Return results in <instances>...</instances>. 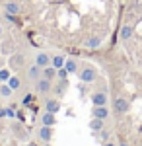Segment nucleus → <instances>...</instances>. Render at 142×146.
<instances>
[{"instance_id": "1", "label": "nucleus", "mask_w": 142, "mask_h": 146, "mask_svg": "<svg viewBox=\"0 0 142 146\" xmlns=\"http://www.w3.org/2000/svg\"><path fill=\"white\" fill-rule=\"evenodd\" d=\"M78 78H80L82 84H92V82L98 80V70L94 66H90V64H86V66H82L78 70Z\"/></svg>"}, {"instance_id": "2", "label": "nucleus", "mask_w": 142, "mask_h": 146, "mask_svg": "<svg viewBox=\"0 0 142 146\" xmlns=\"http://www.w3.org/2000/svg\"><path fill=\"white\" fill-rule=\"evenodd\" d=\"M129 109H131V101L127 100V98L119 96V98H115V100H113V111H115V113L125 115V113H129Z\"/></svg>"}, {"instance_id": "3", "label": "nucleus", "mask_w": 142, "mask_h": 146, "mask_svg": "<svg viewBox=\"0 0 142 146\" xmlns=\"http://www.w3.org/2000/svg\"><path fill=\"white\" fill-rule=\"evenodd\" d=\"M35 90H37V94H43V96H47L49 92H53V82L41 76V78L35 82Z\"/></svg>"}, {"instance_id": "4", "label": "nucleus", "mask_w": 142, "mask_h": 146, "mask_svg": "<svg viewBox=\"0 0 142 146\" xmlns=\"http://www.w3.org/2000/svg\"><path fill=\"white\" fill-rule=\"evenodd\" d=\"M23 62H25V56H23L22 53L10 55V58H8V66H10L12 70H18V68H22V66H23Z\"/></svg>"}, {"instance_id": "5", "label": "nucleus", "mask_w": 142, "mask_h": 146, "mask_svg": "<svg viewBox=\"0 0 142 146\" xmlns=\"http://www.w3.org/2000/svg\"><path fill=\"white\" fill-rule=\"evenodd\" d=\"M92 103H94V105H107V92L105 90H96L92 94Z\"/></svg>"}, {"instance_id": "6", "label": "nucleus", "mask_w": 142, "mask_h": 146, "mask_svg": "<svg viewBox=\"0 0 142 146\" xmlns=\"http://www.w3.org/2000/svg\"><path fill=\"white\" fill-rule=\"evenodd\" d=\"M53 127H45V125H41L39 127V131H37V136L43 140V142H51L53 140Z\"/></svg>"}, {"instance_id": "7", "label": "nucleus", "mask_w": 142, "mask_h": 146, "mask_svg": "<svg viewBox=\"0 0 142 146\" xmlns=\"http://www.w3.org/2000/svg\"><path fill=\"white\" fill-rule=\"evenodd\" d=\"M43 76V68L41 66H37L35 62H33L31 66L27 68V80H31V82H37V80Z\"/></svg>"}, {"instance_id": "8", "label": "nucleus", "mask_w": 142, "mask_h": 146, "mask_svg": "<svg viewBox=\"0 0 142 146\" xmlns=\"http://www.w3.org/2000/svg\"><path fill=\"white\" fill-rule=\"evenodd\" d=\"M45 111L55 113V115L60 111V101H58V98H49V100H45Z\"/></svg>"}, {"instance_id": "9", "label": "nucleus", "mask_w": 142, "mask_h": 146, "mask_svg": "<svg viewBox=\"0 0 142 146\" xmlns=\"http://www.w3.org/2000/svg\"><path fill=\"white\" fill-rule=\"evenodd\" d=\"M132 35H134V25L125 23V25L121 27V31H119V39L121 41H129V39H132Z\"/></svg>"}, {"instance_id": "10", "label": "nucleus", "mask_w": 142, "mask_h": 146, "mask_svg": "<svg viewBox=\"0 0 142 146\" xmlns=\"http://www.w3.org/2000/svg\"><path fill=\"white\" fill-rule=\"evenodd\" d=\"M35 64H37V66H41V68L49 66V64H51V55H49V53H45V51H39V53L35 55Z\"/></svg>"}, {"instance_id": "11", "label": "nucleus", "mask_w": 142, "mask_h": 146, "mask_svg": "<svg viewBox=\"0 0 142 146\" xmlns=\"http://www.w3.org/2000/svg\"><path fill=\"white\" fill-rule=\"evenodd\" d=\"M92 117H98V119H107L109 117V109H107V105H94V109H92Z\"/></svg>"}, {"instance_id": "12", "label": "nucleus", "mask_w": 142, "mask_h": 146, "mask_svg": "<svg viewBox=\"0 0 142 146\" xmlns=\"http://www.w3.org/2000/svg\"><path fill=\"white\" fill-rule=\"evenodd\" d=\"M41 125H45V127H55L56 115L55 113H49V111H43V115H41Z\"/></svg>"}, {"instance_id": "13", "label": "nucleus", "mask_w": 142, "mask_h": 146, "mask_svg": "<svg viewBox=\"0 0 142 146\" xmlns=\"http://www.w3.org/2000/svg\"><path fill=\"white\" fill-rule=\"evenodd\" d=\"M4 12H6V14H12V16H18V14H20V12H22V6H20V4H18V2H6V4H4Z\"/></svg>"}, {"instance_id": "14", "label": "nucleus", "mask_w": 142, "mask_h": 146, "mask_svg": "<svg viewBox=\"0 0 142 146\" xmlns=\"http://www.w3.org/2000/svg\"><path fill=\"white\" fill-rule=\"evenodd\" d=\"M88 125H90V131H94V133L98 135L99 131L105 127V121H103V119H98V117H92V121H90Z\"/></svg>"}, {"instance_id": "15", "label": "nucleus", "mask_w": 142, "mask_h": 146, "mask_svg": "<svg viewBox=\"0 0 142 146\" xmlns=\"http://www.w3.org/2000/svg\"><path fill=\"white\" fill-rule=\"evenodd\" d=\"M64 68L68 70V74H78V70H80V64H78L76 58H66Z\"/></svg>"}, {"instance_id": "16", "label": "nucleus", "mask_w": 142, "mask_h": 146, "mask_svg": "<svg viewBox=\"0 0 142 146\" xmlns=\"http://www.w3.org/2000/svg\"><path fill=\"white\" fill-rule=\"evenodd\" d=\"M66 88H68V80H58V84L53 86V92L56 94V98H62L64 92H66Z\"/></svg>"}, {"instance_id": "17", "label": "nucleus", "mask_w": 142, "mask_h": 146, "mask_svg": "<svg viewBox=\"0 0 142 146\" xmlns=\"http://www.w3.org/2000/svg\"><path fill=\"white\" fill-rule=\"evenodd\" d=\"M64 62H66V56H64V55H55V56H51V64H53L56 70L64 66Z\"/></svg>"}, {"instance_id": "18", "label": "nucleus", "mask_w": 142, "mask_h": 146, "mask_svg": "<svg viewBox=\"0 0 142 146\" xmlns=\"http://www.w3.org/2000/svg\"><path fill=\"white\" fill-rule=\"evenodd\" d=\"M43 78L51 80V82L56 78V68L53 66V64H49V66H45V68H43Z\"/></svg>"}, {"instance_id": "19", "label": "nucleus", "mask_w": 142, "mask_h": 146, "mask_svg": "<svg viewBox=\"0 0 142 146\" xmlns=\"http://www.w3.org/2000/svg\"><path fill=\"white\" fill-rule=\"evenodd\" d=\"M16 115H18V103H10V105H6V119H16Z\"/></svg>"}, {"instance_id": "20", "label": "nucleus", "mask_w": 142, "mask_h": 146, "mask_svg": "<svg viewBox=\"0 0 142 146\" xmlns=\"http://www.w3.org/2000/svg\"><path fill=\"white\" fill-rule=\"evenodd\" d=\"M86 47L92 49V51H94V49H99V47H101V37H90L86 41Z\"/></svg>"}, {"instance_id": "21", "label": "nucleus", "mask_w": 142, "mask_h": 146, "mask_svg": "<svg viewBox=\"0 0 142 146\" xmlns=\"http://www.w3.org/2000/svg\"><path fill=\"white\" fill-rule=\"evenodd\" d=\"M6 84H8V86H10V88H12L14 92H16V90H20V88H22V80L18 78V76H14V74L10 76V80H8Z\"/></svg>"}, {"instance_id": "22", "label": "nucleus", "mask_w": 142, "mask_h": 146, "mask_svg": "<svg viewBox=\"0 0 142 146\" xmlns=\"http://www.w3.org/2000/svg\"><path fill=\"white\" fill-rule=\"evenodd\" d=\"M12 94H14V90H12L6 82L0 84V96H2V98H12Z\"/></svg>"}, {"instance_id": "23", "label": "nucleus", "mask_w": 142, "mask_h": 146, "mask_svg": "<svg viewBox=\"0 0 142 146\" xmlns=\"http://www.w3.org/2000/svg\"><path fill=\"white\" fill-rule=\"evenodd\" d=\"M12 76L10 68H0V84H4V82H8Z\"/></svg>"}, {"instance_id": "24", "label": "nucleus", "mask_w": 142, "mask_h": 146, "mask_svg": "<svg viewBox=\"0 0 142 146\" xmlns=\"http://www.w3.org/2000/svg\"><path fill=\"white\" fill-rule=\"evenodd\" d=\"M33 100H35V98H33V94H25V96L22 98V103H20V105H23V107H31Z\"/></svg>"}, {"instance_id": "25", "label": "nucleus", "mask_w": 142, "mask_h": 146, "mask_svg": "<svg viewBox=\"0 0 142 146\" xmlns=\"http://www.w3.org/2000/svg\"><path fill=\"white\" fill-rule=\"evenodd\" d=\"M56 78L58 80H68V70H66L64 66L58 68V70H56Z\"/></svg>"}, {"instance_id": "26", "label": "nucleus", "mask_w": 142, "mask_h": 146, "mask_svg": "<svg viewBox=\"0 0 142 146\" xmlns=\"http://www.w3.org/2000/svg\"><path fill=\"white\" fill-rule=\"evenodd\" d=\"M98 136L101 138V140H103V142H105V140H109V133H107V131H103V129H101V131L98 133Z\"/></svg>"}, {"instance_id": "27", "label": "nucleus", "mask_w": 142, "mask_h": 146, "mask_svg": "<svg viewBox=\"0 0 142 146\" xmlns=\"http://www.w3.org/2000/svg\"><path fill=\"white\" fill-rule=\"evenodd\" d=\"M16 119H18L20 123H23V121H25V115H23V111H18V115H16Z\"/></svg>"}, {"instance_id": "28", "label": "nucleus", "mask_w": 142, "mask_h": 146, "mask_svg": "<svg viewBox=\"0 0 142 146\" xmlns=\"http://www.w3.org/2000/svg\"><path fill=\"white\" fill-rule=\"evenodd\" d=\"M0 119H6V107L0 105Z\"/></svg>"}, {"instance_id": "29", "label": "nucleus", "mask_w": 142, "mask_h": 146, "mask_svg": "<svg viewBox=\"0 0 142 146\" xmlns=\"http://www.w3.org/2000/svg\"><path fill=\"white\" fill-rule=\"evenodd\" d=\"M117 146H129V142H127L125 138H119V144H117Z\"/></svg>"}, {"instance_id": "30", "label": "nucleus", "mask_w": 142, "mask_h": 146, "mask_svg": "<svg viewBox=\"0 0 142 146\" xmlns=\"http://www.w3.org/2000/svg\"><path fill=\"white\" fill-rule=\"evenodd\" d=\"M101 146H117V144H115V142H111V140H105Z\"/></svg>"}, {"instance_id": "31", "label": "nucleus", "mask_w": 142, "mask_h": 146, "mask_svg": "<svg viewBox=\"0 0 142 146\" xmlns=\"http://www.w3.org/2000/svg\"><path fill=\"white\" fill-rule=\"evenodd\" d=\"M0 68H4V58H0Z\"/></svg>"}, {"instance_id": "32", "label": "nucleus", "mask_w": 142, "mask_h": 146, "mask_svg": "<svg viewBox=\"0 0 142 146\" xmlns=\"http://www.w3.org/2000/svg\"><path fill=\"white\" fill-rule=\"evenodd\" d=\"M27 146H39V144H37V142H29Z\"/></svg>"}, {"instance_id": "33", "label": "nucleus", "mask_w": 142, "mask_h": 146, "mask_svg": "<svg viewBox=\"0 0 142 146\" xmlns=\"http://www.w3.org/2000/svg\"><path fill=\"white\" fill-rule=\"evenodd\" d=\"M2 33H4V27H2V25H0V37H2Z\"/></svg>"}, {"instance_id": "34", "label": "nucleus", "mask_w": 142, "mask_h": 146, "mask_svg": "<svg viewBox=\"0 0 142 146\" xmlns=\"http://www.w3.org/2000/svg\"><path fill=\"white\" fill-rule=\"evenodd\" d=\"M43 146H51V142H43Z\"/></svg>"}, {"instance_id": "35", "label": "nucleus", "mask_w": 142, "mask_h": 146, "mask_svg": "<svg viewBox=\"0 0 142 146\" xmlns=\"http://www.w3.org/2000/svg\"><path fill=\"white\" fill-rule=\"evenodd\" d=\"M0 53H2V47H0Z\"/></svg>"}, {"instance_id": "36", "label": "nucleus", "mask_w": 142, "mask_h": 146, "mask_svg": "<svg viewBox=\"0 0 142 146\" xmlns=\"http://www.w3.org/2000/svg\"><path fill=\"white\" fill-rule=\"evenodd\" d=\"M140 146H142V142H140Z\"/></svg>"}]
</instances>
